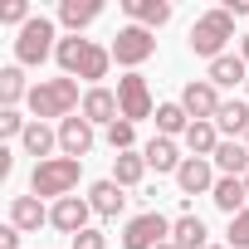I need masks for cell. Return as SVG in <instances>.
Listing matches in <instances>:
<instances>
[{
	"instance_id": "1",
	"label": "cell",
	"mask_w": 249,
	"mask_h": 249,
	"mask_svg": "<svg viewBox=\"0 0 249 249\" xmlns=\"http://www.w3.org/2000/svg\"><path fill=\"white\" fill-rule=\"evenodd\" d=\"M59 69L69 73V78H88V88H103V78H107V69H112V49H103V44H93V39H83V35H69V39H59Z\"/></svg>"
},
{
	"instance_id": "2",
	"label": "cell",
	"mask_w": 249,
	"mask_h": 249,
	"mask_svg": "<svg viewBox=\"0 0 249 249\" xmlns=\"http://www.w3.org/2000/svg\"><path fill=\"white\" fill-rule=\"evenodd\" d=\"M83 107V98H78V78H69V73H59V78H39L35 88H30V112H35V122H49V117H73Z\"/></svg>"
},
{
	"instance_id": "3",
	"label": "cell",
	"mask_w": 249,
	"mask_h": 249,
	"mask_svg": "<svg viewBox=\"0 0 249 249\" xmlns=\"http://www.w3.org/2000/svg\"><path fill=\"white\" fill-rule=\"evenodd\" d=\"M78 176H83V161H73V157H49V161H39V166L30 171V196H39V200H64V196L78 191Z\"/></svg>"
},
{
	"instance_id": "4",
	"label": "cell",
	"mask_w": 249,
	"mask_h": 249,
	"mask_svg": "<svg viewBox=\"0 0 249 249\" xmlns=\"http://www.w3.org/2000/svg\"><path fill=\"white\" fill-rule=\"evenodd\" d=\"M230 39H234V15L220 5V10L196 15V25H191V39H186V44H191V54H196V59H210V64H215V59L225 54V44H230Z\"/></svg>"
},
{
	"instance_id": "5",
	"label": "cell",
	"mask_w": 249,
	"mask_h": 249,
	"mask_svg": "<svg viewBox=\"0 0 249 249\" xmlns=\"http://www.w3.org/2000/svg\"><path fill=\"white\" fill-rule=\"evenodd\" d=\"M49 54H59V30H54L49 15H35V20L15 35V64H20V69H35V64H44Z\"/></svg>"
},
{
	"instance_id": "6",
	"label": "cell",
	"mask_w": 249,
	"mask_h": 249,
	"mask_svg": "<svg viewBox=\"0 0 249 249\" xmlns=\"http://www.w3.org/2000/svg\"><path fill=\"white\" fill-rule=\"evenodd\" d=\"M107 49H112V64H122L127 73H137V69L157 54V35H152V30H142V25H122V30H117V39H112Z\"/></svg>"
},
{
	"instance_id": "7",
	"label": "cell",
	"mask_w": 249,
	"mask_h": 249,
	"mask_svg": "<svg viewBox=\"0 0 249 249\" xmlns=\"http://www.w3.org/2000/svg\"><path fill=\"white\" fill-rule=\"evenodd\" d=\"M171 239V220L161 210H142L122 225V249H161Z\"/></svg>"
},
{
	"instance_id": "8",
	"label": "cell",
	"mask_w": 249,
	"mask_h": 249,
	"mask_svg": "<svg viewBox=\"0 0 249 249\" xmlns=\"http://www.w3.org/2000/svg\"><path fill=\"white\" fill-rule=\"evenodd\" d=\"M117 103H122V117H127V122L157 117V103H152V88H147L142 73H122L117 78Z\"/></svg>"
},
{
	"instance_id": "9",
	"label": "cell",
	"mask_w": 249,
	"mask_h": 249,
	"mask_svg": "<svg viewBox=\"0 0 249 249\" xmlns=\"http://www.w3.org/2000/svg\"><path fill=\"white\" fill-rule=\"evenodd\" d=\"M220 88L210 83V78H191L186 88H181V107L196 117V122H215V112H220Z\"/></svg>"
},
{
	"instance_id": "10",
	"label": "cell",
	"mask_w": 249,
	"mask_h": 249,
	"mask_svg": "<svg viewBox=\"0 0 249 249\" xmlns=\"http://www.w3.org/2000/svg\"><path fill=\"white\" fill-rule=\"evenodd\" d=\"M88 220H93L88 196H64V200H54V205H49V225H54L59 234H83V230H88Z\"/></svg>"
},
{
	"instance_id": "11",
	"label": "cell",
	"mask_w": 249,
	"mask_h": 249,
	"mask_svg": "<svg viewBox=\"0 0 249 249\" xmlns=\"http://www.w3.org/2000/svg\"><path fill=\"white\" fill-rule=\"evenodd\" d=\"M215 166L205 161V157H186L181 161V171H176V186H181V200H191V196H210L215 191Z\"/></svg>"
},
{
	"instance_id": "12",
	"label": "cell",
	"mask_w": 249,
	"mask_h": 249,
	"mask_svg": "<svg viewBox=\"0 0 249 249\" xmlns=\"http://www.w3.org/2000/svg\"><path fill=\"white\" fill-rule=\"evenodd\" d=\"M59 152L73 157V161H83V157L93 152V122H88L83 112H73V117L59 122Z\"/></svg>"
},
{
	"instance_id": "13",
	"label": "cell",
	"mask_w": 249,
	"mask_h": 249,
	"mask_svg": "<svg viewBox=\"0 0 249 249\" xmlns=\"http://www.w3.org/2000/svg\"><path fill=\"white\" fill-rule=\"evenodd\" d=\"M93 127H112L122 117V103H117V88H88L83 93V107H78Z\"/></svg>"
},
{
	"instance_id": "14",
	"label": "cell",
	"mask_w": 249,
	"mask_h": 249,
	"mask_svg": "<svg viewBox=\"0 0 249 249\" xmlns=\"http://www.w3.org/2000/svg\"><path fill=\"white\" fill-rule=\"evenodd\" d=\"M10 225L20 234H35L39 225H49V205L39 196H10Z\"/></svg>"
},
{
	"instance_id": "15",
	"label": "cell",
	"mask_w": 249,
	"mask_h": 249,
	"mask_svg": "<svg viewBox=\"0 0 249 249\" xmlns=\"http://www.w3.org/2000/svg\"><path fill=\"white\" fill-rule=\"evenodd\" d=\"M122 10H127V20L132 25H142V30H161V25H171V0H122Z\"/></svg>"
},
{
	"instance_id": "16",
	"label": "cell",
	"mask_w": 249,
	"mask_h": 249,
	"mask_svg": "<svg viewBox=\"0 0 249 249\" xmlns=\"http://www.w3.org/2000/svg\"><path fill=\"white\" fill-rule=\"evenodd\" d=\"M88 205H93V215L117 220V215H122V205H127V196H122V186H117L112 176H103V181H93V186H88Z\"/></svg>"
},
{
	"instance_id": "17",
	"label": "cell",
	"mask_w": 249,
	"mask_h": 249,
	"mask_svg": "<svg viewBox=\"0 0 249 249\" xmlns=\"http://www.w3.org/2000/svg\"><path fill=\"white\" fill-rule=\"evenodd\" d=\"M142 157H147V171H157V176H176L181 171V147L171 142V137H152L147 147H142Z\"/></svg>"
},
{
	"instance_id": "18",
	"label": "cell",
	"mask_w": 249,
	"mask_h": 249,
	"mask_svg": "<svg viewBox=\"0 0 249 249\" xmlns=\"http://www.w3.org/2000/svg\"><path fill=\"white\" fill-rule=\"evenodd\" d=\"M210 200H215V210H225L230 220H234L239 210H249V186H244V176H220L215 191H210Z\"/></svg>"
},
{
	"instance_id": "19",
	"label": "cell",
	"mask_w": 249,
	"mask_h": 249,
	"mask_svg": "<svg viewBox=\"0 0 249 249\" xmlns=\"http://www.w3.org/2000/svg\"><path fill=\"white\" fill-rule=\"evenodd\" d=\"M171 244H181V249H205V244H210L205 220H200L196 210H181V215L171 220Z\"/></svg>"
},
{
	"instance_id": "20",
	"label": "cell",
	"mask_w": 249,
	"mask_h": 249,
	"mask_svg": "<svg viewBox=\"0 0 249 249\" xmlns=\"http://www.w3.org/2000/svg\"><path fill=\"white\" fill-rule=\"evenodd\" d=\"M98 15H103V0H59V25H64L69 35L88 30Z\"/></svg>"
},
{
	"instance_id": "21",
	"label": "cell",
	"mask_w": 249,
	"mask_h": 249,
	"mask_svg": "<svg viewBox=\"0 0 249 249\" xmlns=\"http://www.w3.org/2000/svg\"><path fill=\"white\" fill-rule=\"evenodd\" d=\"M20 147H25V157H35V166H39V161H49V152L59 147V127H49V122H30L25 137H20Z\"/></svg>"
},
{
	"instance_id": "22",
	"label": "cell",
	"mask_w": 249,
	"mask_h": 249,
	"mask_svg": "<svg viewBox=\"0 0 249 249\" xmlns=\"http://www.w3.org/2000/svg\"><path fill=\"white\" fill-rule=\"evenodd\" d=\"M215 127H220L230 142L244 137V132H249V103H244V98H225L220 112H215Z\"/></svg>"
},
{
	"instance_id": "23",
	"label": "cell",
	"mask_w": 249,
	"mask_h": 249,
	"mask_svg": "<svg viewBox=\"0 0 249 249\" xmlns=\"http://www.w3.org/2000/svg\"><path fill=\"white\" fill-rule=\"evenodd\" d=\"M181 142H186V152H191V157H205V161H210V157L220 152V142H225V137H220L215 122H191Z\"/></svg>"
},
{
	"instance_id": "24",
	"label": "cell",
	"mask_w": 249,
	"mask_h": 249,
	"mask_svg": "<svg viewBox=\"0 0 249 249\" xmlns=\"http://www.w3.org/2000/svg\"><path fill=\"white\" fill-rule=\"evenodd\" d=\"M215 88H234V83H249V64L239 59V54H220L215 64H210V73H205Z\"/></svg>"
},
{
	"instance_id": "25",
	"label": "cell",
	"mask_w": 249,
	"mask_h": 249,
	"mask_svg": "<svg viewBox=\"0 0 249 249\" xmlns=\"http://www.w3.org/2000/svg\"><path fill=\"white\" fill-rule=\"evenodd\" d=\"M191 122H196V117H191L181 103H157V137H171V142H176V137H186Z\"/></svg>"
},
{
	"instance_id": "26",
	"label": "cell",
	"mask_w": 249,
	"mask_h": 249,
	"mask_svg": "<svg viewBox=\"0 0 249 249\" xmlns=\"http://www.w3.org/2000/svg\"><path fill=\"white\" fill-rule=\"evenodd\" d=\"M210 161L220 166V176H249V147H244V142H230V137H225Z\"/></svg>"
},
{
	"instance_id": "27",
	"label": "cell",
	"mask_w": 249,
	"mask_h": 249,
	"mask_svg": "<svg viewBox=\"0 0 249 249\" xmlns=\"http://www.w3.org/2000/svg\"><path fill=\"white\" fill-rule=\"evenodd\" d=\"M142 176H147V157L142 152H117L112 157V181L127 191V186H142Z\"/></svg>"
},
{
	"instance_id": "28",
	"label": "cell",
	"mask_w": 249,
	"mask_h": 249,
	"mask_svg": "<svg viewBox=\"0 0 249 249\" xmlns=\"http://www.w3.org/2000/svg\"><path fill=\"white\" fill-rule=\"evenodd\" d=\"M30 88H35V83H25V69H20V64L0 69V103H5V107H20V103H30Z\"/></svg>"
},
{
	"instance_id": "29",
	"label": "cell",
	"mask_w": 249,
	"mask_h": 249,
	"mask_svg": "<svg viewBox=\"0 0 249 249\" xmlns=\"http://www.w3.org/2000/svg\"><path fill=\"white\" fill-rule=\"evenodd\" d=\"M107 147H112V152H137V122L117 117L112 127H107Z\"/></svg>"
},
{
	"instance_id": "30",
	"label": "cell",
	"mask_w": 249,
	"mask_h": 249,
	"mask_svg": "<svg viewBox=\"0 0 249 249\" xmlns=\"http://www.w3.org/2000/svg\"><path fill=\"white\" fill-rule=\"evenodd\" d=\"M30 122H35V117H25L20 107H0V137H25Z\"/></svg>"
},
{
	"instance_id": "31",
	"label": "cell",
	"mask_w": 249,
	"mask_h": 249,
	"mask_svg": "<svg viewBox=\"0 0 249 249\" xmlns=\"http://www.w3.org/2000/svg\"><path fill=\"white\" fill-rule=\"evenodd\" d=\"M35 15H30V5H25V0H5V5H0V25H30Z\"/></svg>"
},
{
	"instance_id": "32",
	"label": "cell",
	"mask_w": 249,
	"mask_h": 249,
	"mask_svg": "<svg viewBox=\"0 0 249 249\" xmlns=\"http://www.w3.org/2000/svg\"><path fill=\"white\" fill-rule=\"evenodd\" d=\"M230 249H249V210H239L234 220H230V239H225Z\"/></svg>"
},
{
	"instance_id": "33",
	"label": "cell",
	"mask_w": 249,
	"mask_h": 249,
	"mask_svg": "<svg viewBox=\"0 0 249 249\" xmlns=\"http://www.w3.org/2000/svg\"><path fill=\"white\" fill-rule=\"evenodd\" d=\"M69 249H107V234H103V230H93V225H88V230H83V234H73V244H69Z\"/></svg>"
},
{
	"instance_id": "34",
	"label": "cell",
	"mask_w": 249,
	"mask_h": 249,
	"mask_svg": "<svg viewBox=\"0 0 249 249\" xmlns=\"http://www.w3.org/2000/svg\"><path fill=\"white\" fill-rule=\"evenodd\" d=\"M0 249H20V230H15V225L0 230Z\"/></svg>"
},
{
	"instance_id": "35",
	"label": "cell",
	"mask_w": 249,
	"mask_h": 249,
	"mask_svg": "<svg viewBox=\"0 0 249 249\" xmlns=\"http://www.w3.org/2000/svg\"><path fill=\"white\" fill-rule=\"evenodd\" d=\"M10 171H15V152H10V147H0V181H5Z\"/></svg>"
},
{
	"instance_id": "36",
	"label": "cell",
	"mask_w": 249,
	"mask_h": 249,
	"mask_svg": "<svg viewBox=\"0 0 249 249\" xmlns=\"http://www.w3.org/2000/svg\"><path fill=\"white\" fill-rule=\"evenodd\" d=\"M225 10L230 15H249V0H225Z\"/></svg>"
},
{
	"instance_id": "37",
	"label": "cell",
	"mask_w": 249,
	"mask_h": 249,
	"mask_svg": "<svg viewBox=\"0 0 249 249\" xmlns=\"http://www.w3.org/2000/svg\"><path fill=\"white\" fill-rule=\"evenodd\" d=\"M239 59L249 64V35H239Z\"/></svg>"
},
{
	"instance_id": "38",
	"label": "cell",
	"mask_w": 249,
	"mask_h": 249,
	"mask_svg": "<svg viewBox=\"0 0 249 249\" xmlns=\"http://www.w3.org/2000/svg\"><path fill=\"white\" fill-rule=\"evenodd\" d=\"M161 249H181V244H171V239H166V244H161Z\"/></svg>"
},
{
	"instance_id": "39",
	"label": "cell",
	"mask_w": 249,
	"mask_h": 249,
	"mask_svg": "<svg viewBox=\"0 0 249 249\" xmlns=\"http://www.w3.org/2000/svg\"><path fill=\"white\" fill-rule=\"evenodd\" d=\"M205 249H230V244H205Z\"/></svg>"
},
{
	"instance_id": "40",
	"label": "cell",
	"mask_w": 249,
	"mask_h": 249,
	"mask_svg": "<svg viewBox=\"0 0 249 249\" xmlns=\"http://www.w3.org/2000/svg\"><path fill=\"white\" fill-rule=\"evenodd\" d=\"M244 147H249V132H244Z\"/></svg>"
},
{
	"instance_id": "41",
	"label": "cell",
	"mask_w": 249,
	"mask_h": 249,
	"mask_svg": "<svg viewBox=\"0 0 249 249\" xmlns=\"http://www.w3.org/2000/svg\"><path fill=\"white\" fill-rule=\"evenodd\" d=\"M244 93H249V83H244Z\"/></svg>"
},
{
	"instance_id": "42",
	"label": "cell",
	"mask_w": 249,
	"mask_h": 249,
	"mask_svg": "<svg viewBox=\"0 0 249 249\" xmlns=\"http://www.w3.org/2000/svg\"><path fill=\"white\" fill-rule=\"evenodd\" d=\"M244 186H249V176H244Z\"/></svg>"
}]
</instances>
